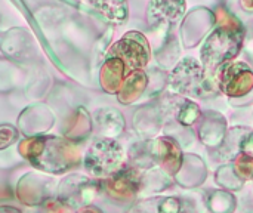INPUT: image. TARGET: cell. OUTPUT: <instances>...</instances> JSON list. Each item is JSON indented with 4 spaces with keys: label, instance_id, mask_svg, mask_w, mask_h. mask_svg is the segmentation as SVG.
I'll use <instances>...</instances> for the list:
<instances>
[{
    "label": "cell",
    "instance_id": "14",
    "mask_svg": "<svg viewBox=\"0 0 253 213\" xmlns=\"http://www.w3.org/2000/svg\"><path fill=\"white\" fill-rule=\"evenodd\" d=\"M95 120L102 133L114 136L119 135L125 126V122L119 111L116 110H99L95 116Z\"/></svg>",
    "mask_w": 253,
    "mask_h": 213
},
{
    "label": "cell",
    "instance_id": "1",
    "mask_svg": "<svg viewBox=\"0 0 253 213\" xmlns=\"http://www.w3.org/2000/svg\"><path fill=\"white\" fill-rule=\"evenodd\" d=\"M19 153L39 170L59 175L80 163V153L74 142L58 136H33L24 139Z\"/></svg>",
    "mask_w": 253,
    "mask_h": 213
},
{
    "label": "cell",
    "instance_id": "11",
    "mask_svg": "<svg viewBox=\"0 0 253 213\" xmlns=\"http://www.w3.org/2000/svg\"><path fill=\"white\" fill-rule=\"evenodd\" d=\"M156 156L163 163L165 169L169 173H176L181 168L182 162V153L178 147V144L170 138H162L156 141Z\"/></svg>",
    "mask_w": 253,
    "mask_h": 213
},
{
    "label": "cell",
    "instance_id": "5",
    "mask_svg": "<svg viewBox=\"0 0 253 213\" xmlns=\"http://www.w3.org/2000/svg\"><path fill=\"white\" fill-rule=\"evenodd\" d=\"M110 56L119 58L126 68H141L148 62L150 49L148 43L141 33H127L110 52Z\"/></svg>",
    "mask_w": 253,
    "mask_h": 213
},
{
    "label": "cell",
    "instance_id": "13",
    "mask_svg": "<svg viewBox=\"0 0 253 213\" xmlns=\"http://www.w3.org/2000/svg\"><path fill=\"white\" fill-rule=\"evenodd\" d=\"M147 85V79L144 76V73H133L130 74L126 82L122 85L120 92H119V99L123 104H130L133 102L144 90Z\"/></svg>",
    "mask_w": 253,
    "mask_h": 213
},
{
    "label": "cell",
    "instance_id": "6",
    "mask_svg": "<svg viewBox=\"0 0 253 213\" xmlns=\"http://www.w3.org/2000/svg\"><path fill=\"white\" fill-rule=\"evenodd\" d=\"M56 182L50 178L27 173L18 184V197L28 206H40L47 199L56 196Z\"/></svg>",
    "mask_w": 253,
    "mask_h": 213
},
{
    "label": "cell",
    "instance_id": "12",
    "mask_svg": "<svg viewBox=\"0 0 253 213\" xmlns=\"http://www.w3.org/2000/svg\"><path fill=\"white\" fill-rule=\"evenodd\" d=\"M125 70H126V67L119 58L110 56L107 59V62L102 68V73H101V82H102V86L107 92H110V93L117 92V89L122 85Z\"/></svg>",
    "mask_w": 253,
    "mask_h": 213
},
{
    "label": "cell",
    "instance_id": "10",
    "mask_svg": "<svg viewBox=\"0 0 253 213\" xmlns=\"http://www.w3.org/2000/svg\"><path fill=\"white\" fill-rule=\"evenodd\" d=\"M185 10L184 0H151L148 4V19L150 22L178 21Z\"/></svg>",
    "mask_w": 253,
    "mask_h": 213
},
{
    "label": "cell",
    "instance_id": "19",
    "mask_svg": "<svg viewBox=\"0 0 253 213\" xmlns=\"http://www.w3.org/2000/svg\"><path fill=\"white\" fill-rule=\"evenodd\" d=\"M199 114H200L199 107H197L194 102H187L185 107H182V110H181L178 119H179V122H181L182 125L188 126V125L194 123V120L199 117Z\"/></svg>",
    "mask_w": 253,
    "mask_h": 213
},
{
    "label": "cell",
    "instance_id": "9",
    "mask_svg": "<svg viewBox=\"0 0 253 213\" xmlns=\"http://www.w3.org/2000/svg\"><path fill=\"white\" fill-rule=\"evenodd\" d=\"M170 82H172L173 89L181 93H193V92H197L200 87H206L202 67L196 61H191V59L181 62L173 70Z\"/></svg>",
    "mask_w": 253,
    "mask_h": 213
},
{
    "label": "cell",
    "instance_id": "17",
    "mask_svg": "<svg viewBox=\"0 0 253 213\" xmlns=\"http://www.w3.org/2000/svg\"><path fill=\"white\" fill-rule=\"evenodd\" d=\"M236 172L239 176L245 178V179H252L253 178V157L242 153L237 159H236Z\"/></svg>",
    "mask_w": 253,
    "mask_h": 213
},
{
    "label": "cell",
    "instance_id": "7",
    "mask_svg": "<svg viewBox=\"0 0 253 213\" xmlns=\"http://www.w3.org/2000/svg\"><path fill=\"white\" fill-rule=\"evenodd\" d=\"M139 175L133 169L119 170L110 178L99 182V190L114 200H130L139 190Z\"/></svg>",
    "mask_w": 253,
    "mask_h": 213
},
{
    "label": "cell",
    "instance_id": "23",
    "mask_svg": "<svg viewBox=\"0 0 253 213\" xmlns=\"http://www.w3.org/2000/svg\"><path fill=\"white\" fill-rule=\"evenodd\" d=\"M0 213H22L13 206H0Z\"/></svg>",
    "mask_w": 253,
    "mask_h": 213
},
{
    "label": "cell",
    "instance_id": "2",
    "mask_svg": "<svg viewBox=\"0 0 253 213\" xmlns=\"http://www.w3.org/2000/svg\"><path fill=\"white\" fill-rule=\"evenodd\" d=\"M243 43V28L224 25L215 30L203 44L202 58L209 70L234 58Z\"/></svg>",
    "mask_w": 253,
    "mask_h": 213
},
{
    "label": "cell",
    "instance_id": "8",
    "mask_svg": "<svg viewBox=\"0 0 253 213\" xmlns=\"http://www.w3.org/2000/svg\"><path fill=\"white\" fill-rule=\"evenodd\" d=\"M253 87V73L246 64L228 65L221 76V89L228 96H243Z\"/></svg>",
    "mask_w": 253,
    "mask_h": 213
},
{
    "label": "cell",
    "instance_id": "16",
    "mask_svg": "<svg viewBox=\"0 0 253 213\" xmlns=\"http://www.w3.org/2000/svg\"><path fill=\"white\" fill-rule=\"evenodd\" d=\"M39 212L40 213H76V209L71 208L70 205H67L65 202H62L61 199H58L56 196L47 199L44 203H42L39 206Z\"/></svg>",
    "mask_w": 253,
    "mask_h": 213
},
{
    "label": "cell",
    "instance_id": "21",
    "mask_svg": "<svg viewBox=\"0 0 253 213\" xmlns=\"http://www.w3.org/2000/svg\"><path fill=\"white\" fill-rule=\"evenodd\" d=\"M240 148H242V153H245V154H248V156L253 157V133L248 135V136L243 139V142H242Z\"/></svg>",
    "mask_w": 253,
    "mask_h": 213
},
{
    "label": "cell",
    "instance_id": "18",
    "mask_svg": "<svg viewBox=\"0 0 253 213\" xmlns=\"http://www.w3.org/2000/svg\"><path fill=\"white\" fill-rule=\"evenodd\" d=\"M19 138L18 130L10 125H0V150L10 147Z\"/></svg>",
    "mask_w": 253,
    "mask_h": 213
},
{
    "label": "cell",
    "instance_id": "22",
    "mask_svg": "<svg viewBox=\"0 0 253 213\" xmlns=\"http://www.w3.org/2000/svg\"><path fill=\"white\" fill-rule=\"evenodd\" d=\"M77 213H102V211H99L95 206H84V208H80V211Z\"/></svg>",
    "mask_w": 253,
    "mask_h": 213
},
{
    "label": "cell",
    "instance_id": "20",
    "mask_svg": "<svg viewBox=\"0 0 253 213\" xmlns=\"http://www.w3.org/2000/svg\"><path fill=\"white\" fill-rule=\"evenodd\" d=\"M181 212V202L175 197L166 199L159 205V213H179Z\"/></svg>",
    "mask_w": 253,
    "mask_h": 213
},
{
    "label": "cell",
    "instance_id": "4",
    "mask_svg": "<svg viewBox=\"0 0 253 213\" xmlns=\"http://www.w3.org/2000/svg\"><path fill=\"white\" fill-rule=\"evenodd\" d=\"M99 196V182L80 175L64 178L56 187V197L74 209L89 206Z\"/></svg>",
    "mask_w": 253,
    "mask_h": 213
},
{
    "label": "cell",
    "instance_id": "3",
    "mask_svg": "<svg viewBox=\"0 0 253 213\" xmlns=\"http://www.w3.org/2000/svg\"><path fill=\"white\" fill-rule=\"evenodd\" d=\"M83 163L90 176L107 179L120 170L123 165V150L120 144L113 139H98L89 147Z\"/></svg>",
    "mask_w": 253,
    "mask_h": 213
},
{
    "label": "cell",
    "instance_id": "15",
    "mask_svg": "<svg viewBox=\"0 0 253 213\" xmlns=\"http://www.w3.org/2000/svg\"><path fill=\"white\" fill-rule=\"evenodd\" d=\"M101 13H104L108 19L120 22L127 16V7L125 0H86Z\"/></svg>",
    "mask_w": 253,
    "mask_h": 213
}]
</instances>
